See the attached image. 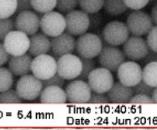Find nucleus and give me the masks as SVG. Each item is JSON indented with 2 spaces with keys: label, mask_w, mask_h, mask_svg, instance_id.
<instances>
[{
  "label": "nucleus",
  "mask_w": 157,
  "mask_h": 130,
  "mask_svg": "<svg viewBox=\"0 0 157 130\" xmlns=\"http://www.w3.org/2000/svg\"><path fill=\"white\" fill-rule=\"evenodd\" d=\"M103 48V42L99 35L93 33H85L79 35L75 43V50L80 58H94Z\"/></svg>",
  "instance_id": "nucleus-1"
},
{
  "label": "nucleus",
  "mask_w": 157,
  "mask_h": 130,
  "mask_svg": "<svg viewBox=\"0 0 157 130\" xmlns=\"http://www.w3.org/2000/svg\"><path fill=\"white\" fill-rule=\"evenodd\" d=\"M130 37L126 24L120 21H112L105 26L102 30V39L110 46L122 45Z\"/></svg>",
  "instance_id": "nucleus-2"
},
{
  "label": "nucleus",
  "mask_w": 157,
  "mask_h": 130,
  "mask_svg": "<svg viewBox=\"0 0 157 130\" xmlns=\"http://www.w3.org/2000/svg\"><path fill=\"white\" fill-rule=\"evenodd\" d=\"M43 89L42 81L32 74L21 76L16 84V92L23 100H34Z\"/></svg>",
  "instance_id": "nucleus-3"
},
{
  "label": "nucleus",
  "mask_w": 157,
  "mask_h": 130,
  "mask_svg": "<svg viewBox=\"0 0 157 130\" xmlns=\"http://www.w3.org/2000/svg\"><path fill=\"white\" fill-rule=\"evenodd\" d=\"M57 70L55 58L51 55L41 54L35 56L31 63V72L39 80H45L55 75Z\"/></svg>",
  "instance_id": "nucleus-4"
},
{
  "label": "nucleus",
  "mask_w": 157,
  "mask_h": 130,
  "mask_svg": "<svg viewBox=\"0 0 157 130\" xmlns=\"http://www.w3.org/2000/svg\"><path fill=\"white\" fill-rule=\"evenodd\" d=\"M39 28L46 36L55 37L63 33L65 30V18L59 12H50L44 13L40 18Z\"/></svg>",
  "instance_id": "nucleus-5"
},
{
  "label": "nucleus",
  "mask_w": 157,
  "mask_h": 130,
  "mask_svg": "<svg viewBox=\"0 0 157 130\" xmlns=\"http://www.w3.org/2000/svg\"><path fill=\"white\" fill-rule=\"evenodd\" d=\"M3 47L11 56L26 54L29 48V38L27 34L18 30H13L3 39Z\"/></svg>",
  "instance_id": "nucleus-6"
},
{
  "label": "nucleus",
  "mask_w": 157,
  "mask_h": 130,
  "mask_svg": "<svg viewBox=\"0 0 157 130\" xmlns=\"http://www.w3.org/2000/svg\"><path fill=\"white\" fill-rule=\"evenodd\" d=\"M125 56L121 49L115 46H103L98 55L99 64L110 72H116L119 67L125 61Z\"/></svg>",
  "instance_id": "nucleus-7"
},
{
  "label": "nucleus",
  "mask_w": 157,
  "mask_h": 130,
  "mask_svg": "<svg viewBox=\"0 0 157 130\" xmlns=\"http://www.w3.org/2000/svg\"><path fill=\"white\" fill-rule=\"evenodd\" d=\"M56 73L67 80L75 79L81 72L82 63L80 58H78L73 54L59 57L58 61H56Z\"/></svg>",
  "instance_id": "nucleus-8"
},
{
  "label": "nucleus",
  "mask_w": 157,
  "mask_h": 130,
  "mask_svg": "<svg viewBox=\"0 0 157 130\" xmlns=\"http://www.w3.org/2000/svg\"><path fill=\"white\" fill-rule=\"evenodd\" d=\"M126 26L129 32L134 36H144L147 34L153 26V23L148 13L140 10H135L128 16Z\"/></svg>",
  "instance_id": "nucleus-9"
},
{
  "label": "nucleus",
  "mask_w": 157,
  "mask_h": 130,
  "mask_svg": "<svg viewBox=\"0 0 157 130\" xmlns=\"http://www.w3.org/2000/svg\"><path fill=\"white\" fill-rule=\"evenodd\" d=\"M87 80L91 90L103 94H106L114 84V77L111 72L102 67L92 70Z\"/></svg>",
  "instance_id": "nucleus-10"
},
{
  "label": "nucleus",
  "mask_w": 157,
  "mask_h": 130,
  "mask_svg": "<svg viewBox=\"0 0 157 130\" xmlns=\"http://www.w3.org/2000/svg\"><path fill=\"white\" fill-rule=\"evenodd\" d=\"M65 32L72 36H79L89 30V16L80 10H73L66 13Z\"/></svg>",
  "instance_id": "nucleus-11"
},
{
  "label": "nucleus",
  "mask_w": 157,
  "mask_h": 130,
  "mask_svg": "<svg viewBox=\"0 0 157 130\" xmlns=\"http://www.w3.org/2000/svg\"><path fill=\"white\" fill-rule=\"evenodd\" d=\"M117 76L122 84L131 88L142 80L141 67L134 61H124L117 69Z\"/></svg>",
  "instance_id": "nucleus-12"
},
{
  "label": "nucleus",
  "mask_w": 157,
  "mask_h": 130,
  "mask_svg": "<svg viewBox=\"0 0 157 130\" xmlns=\"http://www.w3.org/2000/svg\"><path fill=\"white\" fill-rule=\"evenodd\" d=\"M92 93L86 81L75 80L67 85L65 89L67 100L71 103H86L89 102Z\"/></svg>",
  "instance_id": "nucleus-13"
},
{
  "label": "nucleus",
  "mask_w": 157,
  "mask_h": 130,
  "mask_svg": "<svg viewBox=\"0 0 157 130\" xmlns=\"http://www.w3.org/2000/svg\"><path fill=\"white\" fill-rule=\"evenodd\" d=\"M122 45L124 56L131 61L140 60L150 50L145 40L139 36L129 37Z\"/></svg>",
  "instance_id": "nucleus-14"
},
{
  "label": "nucleus",
  "mask_w": 157,
  "mask_h": 130,
  "mask_svg": "<svg viewBox=\"0 0 157 130\" xmlns=\"http://www.w3.org/2000/svg\"><path fill=\"white\" fill-rule=\"evenodd\" d=\"M40 18L39 15L31 10L18 13L14 21V27L17 30L21 31L28 36L38 33L39 29Z\"/></svg>",
  "instance_id": "nucleus-15"
},
{
  "label": "nucleus",
  "mask_w": 157,
  "mask_h": 130,
  "mask_svg": "<svg viewBox=\"0 0 157 130\" xmlns=\"http://www.w3.org/2000/svg\"><path fill=\"white\" fill-rule=\"evenodd\" d=\"M75 39L68 33H62L53 37L50 41V49L55 57L59 58L65 54H73L75 50Z\"/></svg>",
  "instance_id": "nucleus-16"
},
{
  "label": "nucleus",
  "mask_w": 157,
  "mask_h": 130,
  "mask_svg": "<svg viewBox=\"0 0 157 130\" xmlns=\"http://www.w3.org/2000/svg\"><path fill=\"white\" fill-rule=\"evenodd\" d=\"M9 69L16 76H24L31 72L32 58L30 54H24L18 56H12L9 59Z\"/></svg>",
  "instance_id": "nucleus-17"
},
{
  "label": "nucleus",
  "mask_w": 157,
  "mask_h": 130,
  "mask_svg": "<svg viewBox=\"0 0 157 130\" xmlns=\"http://www.w3.org/2000/svg\"><path fill=\"white\" fill-rule=\"evenodd\" d=\"M109 102L114 103H127L133 96L130 87L122 84L121 82L114 83L109 90L106 93Z\"/></svg>",
  "instance_id": "nucleus-18"
},
{
  "label": "nucleus",
  "mask_w": 157,
  "mask_h": 130,
  "mask_svg": "<svg viewBox=\"0 0 157 130\" xmlns=\"http://www.w3.org/2000/svg\"><path fill=\"white\" fill-rule=\"evenodd\" d=\"M50 40L44 33H36L31 35L29 38V54L31 56H39L41 54H46L50 51Z\"/></svg>",
  "instance_id": "nucleus-19"
},
{
  "label": "nucleus",
  "mask_w": 157,
  "mask_h": 130,
  "mask_svg": "<svg viewBox=\"0 0 157 130\" xmlns=\"http://www.w3.org/2000/svg\"><path fill=\"white\" fill-rule=\"evenodd\" d=\"M39 98L42 103H64L67 101L65 91L58 86H47L43 88Z\"/></svg>",
  "instance_id": "nucleus-20"
},
{
  "label": "nucleus",
  "mask_w": 157,
  "mask_h": 130,
  "mask_svg": "<svg viewBox=\"0 0 157 130\" xmlns=\"http://www.w3.org/2000/svg\"><path fill=\"white\" fill-rule=\"evenodd\" d=\"M142 80L152 88L157 87V62L145 64L142 69Z\"/></svg>",
  "instance_id": "nucleus-21"
},
{
  "label": "nucleus",
  "mask_w": 157,
  "mask_h": 130,
  "mask_svg": "<svg viewBox=\"0 0 157 130\" xmlns=\"http://www.w3.org/2000/svg\"><path fill=\"white\" fill-rule=\"evenodd\" d=\"M103 8L108 14L111 16L121 15L127 11L124 0H105Z\"/></svg>",
  "instance_id": "nucleus-22"
},
{
  "label": "nucleus",
  "mask_w": 157,
  "mask_h": 130,
  "mask_svg": "<svg viewBox=\"0 0 157 130\" xmlns=\"http://www.w3.org/2000/svg\"><path fill=\"white\" fill-rule=\"evenodd\" d=\"M105 0H78V5L82 11L89 13L100 12L104 5Z\"/></svg>",
  "instance_id": "nucleus-23"
},
{
  "label": "nucleus",
  "mask_w": 157,
  "mask_h": 130,
  "mask_svg": "<svg viewBox=\"0 0 157 130\" xmlns=\"http://www.w3.org/2000/svg\"><path fill=\"white\" fill-rule=\"evenodd\" d=\"M31 5L33 10L44 14L55 9L56 0H31Z\"/></svg>",
  "instance_id": "nucleus-24"
},
{
  "label": "nucleus",
  "mask_w": 157,
  "mask_h": 130,
  "mask_svg": "<svg viewBox=\"0 0 157 130\" xmlns=\"http://www.w3.org/2000/svg\"><path fill=\"white\" fill-rule=\"evenodd\" d=\"M17 0H0V18H10L15 13Z\"/></svg>",
  "instance_id": "nucleus-25"
},
{
  "label": "nucleus",
  "mask_w": 157,
  "mask_h": 130,
  "mask_svg": "<svg viewBox=\"0 0 157 130\" xmlns=\"http://www.w3.org/2000/svg\"><path fill=\"white\" fill-rule=\"evenodd\" d=\"M13 83V76L10 70L0 67V92L11 88Z\"/></svg>",
  "instance_id": "nucleus-26"
},
{
  "label": "nucleus",
  "mask_w": 157,
  "mask_h": 130,
  "mask_svg": "<svg viewBox=\"0 0 157 130\" xmlns=\"http://www.w3.org/2000/svg\"><path fill=\"white\" fill-rule=\"evenodd\" d=\"M82 63L81 72L79 75L76 78L78 80L86 81L89 74L91 73V71L95 69V62L94 58H80Z\"/></svg>",
  "instance_id": "nucleus-27"
},
{
  "label": "nucleus",
  "mask_w": 157,
  "mask_h": 130,
  "mask_svg": "<svg viewBox=\"0 0 157 130\" xmlns=\"http://www.w3.org/2000/svg\"><path fill=\"white\" fill-rule=\"evenodd\" d=\"M23 99L13 89L0 92V103H22Z\"/></svg>",
  "instance_id": "nucleus-28"
},
{
  "label": "nucleus",
  "mask_w": 157,
  "mask_h": 130,
  "mask_svg": "<svg viewBox=\"0 0 157 130\" xmlns=\"http://www.w3.org/2000/svg\"><path fill=\"white\" fill-rule=\"evenodd\" d=\"M78 0H56L55 8L61 13H68L76 9Z\"/></svg>",
  "instance_id": "nucleus-29"
},
{
  "label": "nucleus",
  "mask_w": 157,
  "mask_h": 130,
  "mask_svg": "<svg viewBox=\"0 0 157 130\" xmlns=\"http://www.w3.org/2000/svg\"><path fill=\"white\" fill-rule=\"evenodd\" d=\"M14 28V22L12 18H0V41H3L7 34Z\"/></svg>",
  "instance_id": "nucleus-30"
},
{
  "label": "nucleus",
  "mask_w": 157,
  "mask_h": 130,
  "mask_svg": "<svg viewBox=\"0 0 157 130\" xmlns=\"http://www.w3.org/2000/svg\"><path fill=\"white\" fill-rule=\"evenodd\" d=\"M89 29L91 31L98 30L103 24V16L100 13H89Z\"/></svg>",
  "instance_id": "nucleus-31"
},
{
  "label": "nucleus",
  "mask_w": 157,
  "mask_h": 130,
  "mask_svg": "<svg viewBox=\"0 0 157 130\" xmlns=\"http://www.w3.org/2000/svg\"><path fill=\"white\" fill-rule=\"evenodd\" d=\"M146 43L148 48L154 52H157V27L153 25L150 31L147 33Z\"/></svg>",
  "instance_id": "nucleus-32"
},
{
  "label": "nucleus",
  "mask_w": 157,
  "mask_h": 130,
  "mask_svg": "<svg viewBox=\"0 0 157 130\" xmlns=\"http://www.w3.org/2000/svg\"><path fill=\"white\" fill-rule=\"evenodd\" d=\"M64 82H65V79H63L61 76H59L56 73L55 75L52 76L51 78L45 79V80H42L43 88L47 87V86H58V87L63 88V86L64 85Z\"/></svg>",
  "instance_id": "nucleus-33"
},
{
  "label": "nucleus",
  "mask_w": 157,
  "mask_h": 130,
  "mask_svg": "<svg viewBox=\"0 0 157 130\" xmlns=\"http://www.w3.org/2000/svg\"><path fill=\"white\" fill-rule=\"evenodd\" d=\"M131 89L133 91L134 94H147V95H150L151 96L152 91L154 89V88L151 87L150 85H148L147 84H145V82L141 80V81L138 83L137 84L131 87Z\"/></svg>",
  "instance_id": "nucleus-34"
},
{
  "label": "nucleus",
  "mask_w": 157,
  "mask_h": 130,
  "mask_svg": "<svg viewBox=\"0 0 157 130\" xmlns=\"http://www.w3.org/2000/svg\"><path fill=\"white\" fill-rule=\"evenodd\" d=\"M124 2L128 9L140 10L150 3V0H124Z\"/></svg>",
  "instance_id": "nucleus-35"
},
{
  "label": "nucleus",
  "mask_w": 157,
  "mask_h": 130,
  "mask_svg": "<svg viewBox=\"0 0 157 130\" xmlns=\"http://www.w3.org/2000/svg\"><path fill=\"white\" fill-rule=\"evenodd\" d=\"M130 103L134 104H149V103H153L150 95L144 94H137L133 95L130 98Z\"/></svg>",
  "instance_id": "nucleus-36"
},
{
  "label": "nucleus",
  "mask_w": 157,
  "mask_h": 130,
  "mask_svg": "<svg viewBox=\"0 0 157 130\" xmlns=\"http://www.w3.org/2000/svg\"><path fill=\"white\" fill-rule=\"evenodd\" d=\"M90 103H109V100L108 98V96L105 94L103 93H96V92H93L91 93L90 97L89 99Z\"/></svg>",
  "instance_id": "nucleus-37"
},
{
  "label": "nucleus",
  "mask_w": 157,
  "mask_h": 130,
  "mask_svg": "<svg viewBox=\"0 0 157 130\" xmlns=\"http://www.w3.org/2000/svg\"><path fill=\"white\" fill-rule=\"evenodd\" d=\"M32 5H31V0H17V8H16L15 13L23 12V11H28L32 10Z\"/></svg>",
  "instance_id": "nucleus-38"
},
{
  "label": "nucleus",
  "mask_w": 157,
  "mask_h": 130,
  "mask_svg": "<svg viewBox=\"0 0 157 130\" xmlns=\"http://www.w3.org/2000/svg\"><path fill=\"white\" fill-rule=\"evenodd\" d=\"M157 60V52H154L152 50H149V52L147 53V54L145 55V57L142 58L140 60H139L141 64H147L151 62H156Z\"/></svg>",
  "instance_id": "nucleus-39"
},
{
  "label": "nucleus",
  "mask_w": 157,
  "mask_h": 130,
  "mask_svg": "<svg viewBox=\"0 0 157 130\" xmlns=\"http://www.w3.org/2000/svg\"><path fill=\"white\" fill-rule=\"evenodd\" d=\"M9 58H10V55L7 53L3 43H0V67H2L6 64L9 61Z\"/></svg>",
  "instance_id": "nucleus-40"
},
{
  "label": "nucleus",
  "mask_w": 157,
  "mask_h": 130,
  "mask_svg": "<svg viewBox=\"0 0 157 130\" xmlns=\"http://www.w3.org/2000/svg\"><path fill=\"white\" fill-rule=\"evenodd\" d=\"M151 20H152V23H153V24L156 25L157 24V5L156 4H155L154 7L152 8L151 9Z\"/></svg>",
  "instance_id": "nucleus-41"
},
{
  "label": "nucleus",
  "mask_w": 157,
  "mask_h": 130,
  "mask_svg": "<svg viewBox=\"0 0 157 130\" xmlns=\"http://www.w3.org/2000/svg\"><path fill=\"white\" fill-rule=\"evenodd\" d=\"M151 98L152 100V103L154 104H156L157 103V89L156 88H154L152 93L151 94Z\"/></svg>",
  "instance_id": "nucleus-42"
},
{
  "label": "nucleus",
  "mask_w": 157,
  "mask_h": 130,
  "mask_svg": "<svg viewBox=\"0 0 157 130\" xmlns=\"http://www.w3.org/2000/svg\"><path fill=\"white\" fill-rule=\"evenodd\" d=\"M156 1L157 0H150V2H151V3H153V2H154V3H156Z\"/></svg>",
  "instance_id": "nucleus-43"
}]
</instances>
